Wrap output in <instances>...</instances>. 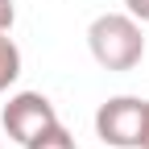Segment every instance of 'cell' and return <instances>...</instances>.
<instances>
[{
  "label": "cell",
  "instance_id": "6da1fadb",
  "mask_svg": "<svg viewBox=\"0 0 149 149\" xmlns=\"http://www.w3.org/2000/svg\"><path fill=\"white\" fill-rule=\"evenodd\" d=\"M87 46H91V58L104 70H133L145 58L141 21L128 13H100L87 29Z\"/></svg>",
  "mask_w": 149,
  "mask_h": 149
},
{
  "label": "cell",
  "instance_id": "7a4b0ae2",
  "mask_svg": "<svg viewBox=\"0 0 149 149\" xmlns=\"http://www.w3.org/2000/svg\"><path fill=\"white\" fill-rule=\"evenodd\" d=\"M145 116H149V100L137 95H112L95 112V133L112 149H141L145 137Z\"/></svg>",
  "mask_w": 149,
  "mask_h": 149
},
{
  "label": "cell",
  "instance_id": "3957f363",
  "mask_svg": "<svg viewBox=\"0 0 149 149\" xmlns=\"http://www.w3.org/2000/svg\"><path fill=\"white\" fill-rule=\"evenodd\" d=\"M58 124V112L54 104L42 95V91H17V95L4 104V133L17 141V145H33L46 128Z\"/></svg>",
  "mask_w": 149,
  "mask_h": 149
},
{
  "label": "cell",
  "instance_id": "277c9868",
  "mask_svg": "<svg viewBox=\"0 0 149 149\" xmlns=\"http://www.w3.org/2000/svg\"><path fill=\"white\" fill-rule=\"evenodd\" d=\"M21 74V50L8 37V29H0V91H8Z\"/></svg>",
  "mask_w": 149,
  "mask_h": 149
},
{
  "label": "cell",
  "instance_id": "5b68a950",
  "mask_svg": "<svg viewBox=\"0 0 149 149\" xmlns=\"http://www.w3.org/2000/svg\"><path fill=\"white\" fill-rule=\"evenodd\" d=\"M29 149H79V145H74V137L66 133L62 124H54V128H46V133L37 137V141H33Z\"/></svg>",
  "mask_w": 149,
  "mask_h": 149
},
{
  "label": "cell",
  "instance_id": "8992f818",
  "mask_svg": "<svg viewBox=\"0 0 149 149\" xmlns=\"http://www.w3.org/2000/svg\"><path fill=\"white\" fill-rule=\"evenodd\" d=\"M124 8H128V17H137L141 25H149V0H124Z\"/></svg>",
  "mask_w": 149,
  "mask_h": 149
},
{
  "label": "cell",
  "instance_id": "52a82bcc",
  "mask_svg": "<svg viewBox=\"0 0 149 149\" xmlns=\"http://www.w3.org/2000/svg\"><path fill=\"white\" fill-rule=\"evenodd\" d=\"M17 13H13V0H0V29H13Z\"/></svg>",
  "mask_w": 149,
  "mask_h": 149
},
{
  "label": "cell",
  "instance_id": "ba28073f",
  "mask_svg": "<svg viewBox=\"0 0 149 149\" xmlns=\"http://www.w3.org/2000/svg\"><path fill=\"white\" fill-rule=\"evenodd\" d=\"M141 149H149V116H145V137H141Z\"/></svg>",
  "mask_w": 149,
  "mask_h": 149
}]
</instances>
